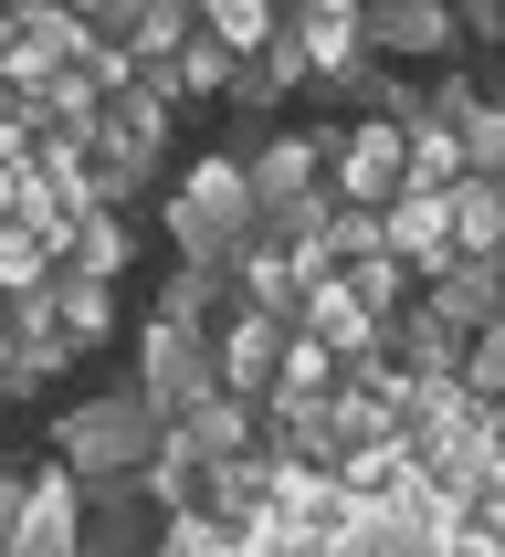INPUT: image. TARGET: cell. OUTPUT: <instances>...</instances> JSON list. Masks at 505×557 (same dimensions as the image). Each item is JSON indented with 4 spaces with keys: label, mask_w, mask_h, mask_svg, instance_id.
Returning <instances> with one entry per match:
<instances>
[{
    "label": "cell",
    "mask_w": 505,
    "mask_h": 557,
    "mask_svg": "<svg viewBox=\"0 0 505 557\" xmlns=\"http://www.w3.org/2000/svg\"><path fill=\"white\" fill-rule=\"evenodd\" d=\"M0 547L11 557H85V473L63 463L53 442L0 463Z\"/></svg>",
    "instance_id": "cell-3"
},
{
    "label": "cell",
    "mask_w": 505,
    "mask_h": 557,
    "mask_svg": "<svg viewBox=\"0 0 505 557\" xmlns=\"http://www.w3.org/2000/svg\"><path fill=\"white\" fill-rule=\"evenodd\" d=\"M74 369H85L74 337H22V326H0V389H11V400H53Z\"/></svg>",
    "instance_id": "cell-15"
},
{
    "label": "cell",
    "mask_w": 505,
    "mask_h": 557,
    "mask_svg": "<svg viewBox=\"0 0 505 557\" xmlns=\"http://www.w3.org/2000/svg\"><path fill=\"white\" fill-rule=\"evenodd\" d=\"M421 295H432V306L453 315L464 337H484V326L505 315V252H453V263H442V274L421 284Z\"/></svg>",
    "instance_id": "cell-14"
},
{
    "label": "cell",
    "mask_w": 505,
    "mask_h": 557,
    "mask_svg": "<svg viewBox=\"0 0 505 557\" xmlns=\"http://www.w3.org/2000/svg\"><path fill=\"white\" fill-rule=\"evenodd\" d=\"M453 22H464L473 63H505V0H453Z\"/></svg>",
    "instance_id": "cell-24"
},
{
    "label": "cell",
    "mask_w": 505,
    "mask_h": 557,
    "mask_svg": "<svg viewBox=\"0 0 505 557\" xmlns=\"http://www.w3.org/2000/svg\"><path fill=\"white\" fill-rule=\"evenodd\" d=\"M495 189H505V169H495Z\"/></svg>",
    "instance_id": "cell-29"
},
{
    "label": "cell",
    "mask_w": 505,
    "mask_h": 557,
    "mask_svg": "<svg viewBox=\"0 0 505 557\" xmlns=\"http://www.w3.org/2000/svg\"><path fill=\"white\" fill-rule=\"evenodd\" d=\"M464 158H473V169H484V180H495V169H505V106H495V85H484V106H473V116H464Z\"/></svg>",
    "instance_id": "cell-25"
},
{
    "label": "cell",
    "mask_w": 505,
    "mask_h": 557,
    "mask_svg": "<svg viewBox=\"0 0 505 557\" xmlns=\"http://www.w3.org/2000/svg\"><path fill=\"white\" fill-rule=\"evenodd\" d=\"M358 22H369V42H379L390 63H421V74L473 63V53H464V22H453V0H369Z\"/></svg>",
    "instance_id": "cell-9"
},
{
    "label": "cell",
    "mask_w": 505,
    "mask_h": 557,
    "mask_svg": "<svg viewBox=\"0 0 505 557\" xmlns=\"http://www.w3.org/2000/svg\"><path fill=\"white\" fill-rule=\"evenodd\" d=\"M95 22L74 0H0V85H42L53 63H85Z\"/></svg>",
    "instance_id": "cell-6"
},
{
    "label": "cell",
    "mask_w": 505,
    "mask_h": 557,
    "mask_svg": "<svg viewBox=\"0 0 505 557\" xmlns=\"http://www.w3.org/2000/svg\"><path fill=\"white\" fill-rule=\"evenodd\" d=\"M158 557H243V527H232L221 505H169V527H158Z\"/></svg>",
    "instance_id": "cell-21"
},
{
    "label": "cell",
    "mask_w": 505,
    "mask_h": 557,
    "mask_svg": "<svg viewBox=\"0 0 505 557\" xmlns=\"http://www.w3.org/2000/svg\"><path fill=\"white\" fill-rule=\"evenodd\" d=\"M295 11H369V0H295Z\"/></svg>",
    "instance_id": "cell-27"
},
{
    "label": "cell",
    "mask_w": 505,
    "mask_h": 557,
    "mask_svg": "<svg viewBox=\"0 0 505 557\" xmlns=\"http://www.w3.org/2000/svg\"><path fill=\"white\" fill-rule=\"evenodd\" d=\"M284 347H295V315L284 306H232L221 315V379H232V389H274V369H284Z\"/></svg>",
    "instance_id": "cell-12"
},
{
    "label": "cell",
    "mask_w": 505,
    "mask_h": 557,
    "mask_svg": "<svg viewBox=\"0 0 505 557\" xmlns=\"http://www.w3.org/2000/svg\"><path fill=\"white\" fill-rule=\"evenodd\" d=\"M148 243H158V232H137V211H74L63 263H85V274H116V284H126V263H137Z\"/></svg>",
    "instance_id": "cell-17"
},
{
    "label": "cell",
    "mask_w": 505,
    "mask_h": 557,
    "mask_svg": "<svg viewBox=\"0 0 505 557\" xmlns=\"http://www.w3.org/2000/svg\"><path fill=\"white\" fill-rule=\"evenodd\" d=\"M169 421H180V410H158L148 379L116 369V379H95V389H74V400H53L42 442H53L74 473H126V463H148V453H158Z\"/></svg>",
    "instance_id": "cell-2"
},
{
    "label": "cell",
    "mask_w": 505,
    "mask_h": 557,
    "mask_svg": "<svg viewBox=\"0 0 505 557\" xmlns=\"http://www.w3.org/2000/svg\"><path fill=\"white\" fill-rule=\"evenodd\" d=\"M253 232H263V189H253V158L232 148V137L169 169V189H158V243H169V252L232 263Z\"/></svg>",
    "instance_id": "cell-1"
},
{
    "label": "cell",
    "mask_w": 505,
    "mask_h": 557,
    "mask_svg": "<svg viewBox=\"0 0 505 557\" xmlns=\"http://www.w3.org/2000/svg\"><path fill=\"white\" fill-rule=\"evenodd\" d=\"M495 106H505V63H495Z\"/></svg>",
    "instance_id": "cell-28"
},
{
    "label": "cell",
    "mask_w": 505,
    "mask_h": 557,
    "mask_svg": "<svg viewBox=\"0 0 505 557\" xmlns=\"http://www.w3.org/2000/svg\"><path fill=\"white\" fill-rule=\"evenodd\" d=\"M327 189H337V200H401L410 189V126L369 116V106L327 116Z\"/></svg>",
    "instance_id": "cell-5"
},
{
    "label": "cell",
    "mask_w": 505,
    "mask_h": 557,
    "mask_svg": "<svg viewBox=\"0 0 505 557\" xmlns=\"http://www.w3.org/2000/svg\"><path fill=\"white\" fill-rule=\"evenodd\" d=\"M295 326H316V337H337L347 347V369H358V358H379V306L369 295H358V274H316L306 284V306H295Z\"/></svg>",
    "instance_id": "cell-13"
},
{
    "label": "cell",
    "mask_w": 505,
    "mask_h": 557,
    "mask_svg": "<svg viewBox=\"0 0 505 557\" xmlns=\"http://www.w3.org/2000/svg\"><path fill=\"white\" fill-rule=\"evenodd\" d=\"M464 369H473V389H495V400H505V315L484 326V337H473V358H464Z\"/></svg>",
    "instance_id": "cell-26"
},
{
    "label": "cell",
    "mask_w": 505,
    "mask_h": 557,
    "mask_svg": "<svg viewBox=\"0 0 505 557\" xmlns=\"http://www.w3.org/2000/svg\"><path fill=\"white\" fill-rule=\"evenodd\" d=\"M53 306H63V337H74V358H95V347L116 337V274H85V263H63Z\"/></svg>",
    "instance_id": "cell-19"
},
{
    "label": "cell",
    "mask_w": 505,
    "mask_h": 557,
    "mask_svg": "<svg viewBox=\"0 0 505 557\" xmlns=\"http://www.w3.org/2000/svg\"><path fill=\"white\" fill-rule=\"evenodd\" d=\"M453 232H464V252H505V189L484 180V169L453 180Z\"/></svg>",
    "instance_id": "cell-22"
},
{
    "label": "cell",
    "mask_w": 505,
    "mask_h": 557,
    "mask_svg": "<svg viewBox=\"0 0 505 557\" xmlns=\"http://www.w3.org/2000/svg\"><path fill=\"white\" fill-rule=\"evenodd\" d=\"M158 527H169V505H158L148 463L85 473V557H158Z\"/></svg>",
    "instance_id": "cell-7"
},
{
    "label": "cell",
    "mask_w": 505,
    "mask_h": 557,
    "mask_svg": "<svg viewBox=\"0 0 505 557\" xmlns=\"http://www.w3.org/2000/svg\"><path fill=\"white\" fill-rule=\"evenodd\" d=\"M200 22H211V32H232V42L253 53V42H274V32L295 22V0H200Z\"/></svg>",
    "instance_id": "cell-23"
},
{
    "label": "cell",
    "mask_w": 505,
    "mask_h": 557,
    "mask_svg": "<svg viewBox=\"0 0 505 557\" xmlns=\"http://www.w3.org/2000/svg\"><path fill=\"white\" fill-rule=\"evenodd\" d=\"M126 369L158 389V410H189V400H211L221 389V326H189V315H137L126 326Z\"/></svg>",
    "instance_id": "cell-4"
},
{
    "label": "cell",
    "mask_w": 505,
    "mask_h": 557,
    "mask_svg": "<svg viewBox=\"0 0 505 557\" xmlns=\"http://www.w3.org/2000/svg\"><path fill=\"white\" fill-rule=\"evenodd\" d=\"M148 484H158V505H200V495H211V453L189 442V421H169V432H158Z\"/></svg>",
    "instance_id": "cell-20"
},
{
    "label": "cell",
    "mask_w": 505,
    "mask_h": 557,
    "mask_svg": "<svg viewBox=\"0 0 505 557\" xmlns=\"http://www.w3.org/2000/svg\"><path fill=\"white\" fill-rule=\"evenodd\" d=\"M337 379H347V347L316 337V326H295V347H284V369H274V389H263V400H274V410H306V400H327Z\"/></svg>",
    "instance_id": "cell-18"
},
{
    "label": "cell",
    "mask_w": 505,
    "mask_h": 557,
    "mask_svg": "<svg viewBox=\"0 0 505 557\" xmlns=\"http://www.w3.org/2000/svg\"><path fill=\"white\" fill-rule=\"evenodd\" d=\"M232 74H243V42H232V32H189L180 53H148V85L169 95V106H221V95H232Z\"/></svg>",
    "instance_id": "cell-10"
},
{
    "label": "cell",
    "mask_w": 505,
    "mask_h": 557,
    "mask_svg": "<svg viewBox=\"0 0 505 557\" xmlns=\"http://www.w3.org/2000/svg\"><path fill=\"white\" fill-rule=\"evenodd\" d=\"M180 116H189V106H169L148 74H137L126 95H106V137H116V148H137V158H169V148H180Z\"/></svg>",
    "instance_id": "cell-16"
},
{
    "label": "cell",
    "mask_w": 505,
    "mask_h": 557,
    "mask_svg": "<svg viewBox=\"0 0 505 557\" xmlns=\"http://www.w3.org/2000/svg\"><path fill=\"white\" fill-rule=\"evenodd\" d=\"M379 358L421 379V369H464V358H473V337L432 306V295H410V306H390V315H379Z\"/></svg>",
    "instance_id": "cell-11"
},
{
    "label": "cell",
    "mask_w": 505,
    "mask_h": 557,
    "mask_svg": "<svg viewBox=\"0 0 505 557\" xmlns=\"http://www.w3.org/2000/svg\"><path fill=\"white\" fill-rule=\"evenodd\" d=\"M306 85H316V53H306V32L284 22L274 42H253V53H243V74H232V95H221V116H232V126H263V116H284Z\"/></svg>",
    "instance_id": "cell-8"
}]
</instances>
